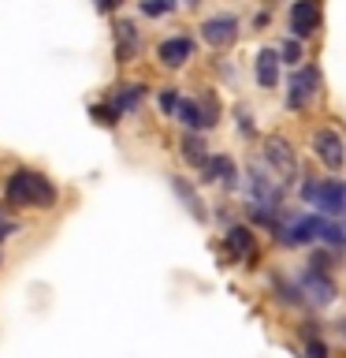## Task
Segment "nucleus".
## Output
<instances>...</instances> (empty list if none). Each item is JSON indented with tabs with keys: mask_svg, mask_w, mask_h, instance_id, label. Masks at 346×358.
<instances>
[{
	"mask_svg": "<svg viewBox=\"0 0 346 358\" xmlns=\"http://www.w3.org/2000/svg\"><path fill=\"white\" fill-rule=\"evenodd\" d=\"M8 201H11V206H52V201H56V187L41 172L19 168V172L8 176Z\"/></svg>",
	"mask_w": 346,
	"mask_h": 358,
	"instance_id": "1",
	"label": "nucleus"
},
{
	"mask_svg": "<svg viewBox=\"0 0 346 358\" xmlns=\"http://www.w3.org/2000/svg\"><path fill=\"white\" fill-rule=\"evenodd\" d=\"M301 198H306L313 209H320V217H346V183L343 179H313V176H306Z\"/></svg>",
	"mask_w": 346,
	"mask_h": 358,
	"instance_id": "2",
	"label": "nucleus"
},
{
	"mask_svg": "<svg viewBox=\"0 0 346 358\" xmlns=\"http://www.w3.org/2000/svg\"><path fill=\"white\" fill-rule=\"evenodd\" d=\"M320 94V71L317 67H298L294 75H290V83H287V108H306L313 105Z\"/></svg>",
	"mask_w": 346,
	"mask_h": 358,
	"instance_id": "3",
	"label": "nucleus"
},
{
	"mask_svg": "<svg viewBox=\"0 0 346 358\" xmlns=\"http://www.w3.org/2000/svg\"><path fill=\"white\" fill-rule=\"evenodd\" d=\"M298 287H301V299H309L313 306H331V302L339 299L335 280L328 273H320V268H306V273L298 276Z\"/></svg>",
	"mask_w": 346,
	"mask_h": 358,
	"instance_id": "4",
	"label": "nucleus"
},
{
	"mask_svg": "<svg viewBox=\"0 0 346 358\" xmlns=\"http://www.w3.org/2000/svg\"><path fill=\"white\" fill-rule=\"evenodd\" d=\"M250 198L253 206H261L268 213H279V201H283V183L276 176H268L264 168H250Z\"/></svg>",
	"mask_w": 346,
	"mask_h": 358,
	"instance_id": "5",
	"label": "nucleus"
},
{
	"mask_svg": "<svg viewBox=\"0 0 346 358\" xmlns=\"http://www.w3.org/2000/svg\"><path fill=\"white\" fill-rule=\"evenodd\" d=\"M264 161H268V168H272V176L279 179V183H290V179L298 176L294 153H290L287 138H279V134H272V138L264 142Z\"/></svg>",
	"mask_w": 346,
	"mask_h": 358,
	"instance_id": "6",
	"label": "nucleus"
},
{
	"mask_svg": "<svg viewBox=\"0 0 346 358\" xmlns=\"http://www.w3.org/2000/svg\"><path fill=\"white\" fill-rule=\"evenodd\" d=\"M313 150H317V161L324 168H331V172H339L343 168V157H346V142L339 138V131L331 127H320L313 134Z\"/></svg>",
	"mask_w": 346,
	"mask_h": 358,
	"instance_id": "7",
	"label": "nucleus"
},
{
	"mask_svg": "<svg viewBox=\"0 0 346 358\" xmlns=\"http://www.w3.org/2000/svg\"><path fill=\"white\" fill-rule=\"evenodd\" d=\"M201 38H205L212 49H223V45H231L234 38H239V19L234 15H209L205 22H201Z\"/></svg>",
	"mask_w": 346,
	"mask_h": 358,
	"instance_id": "8",
	"label": "nucleus"
},
{
	"mask_svg": "<svg viewBox=\"0 0 346 358\" xmlns=\"http://www.w3.org/2000/svg\"><path fill=\"white\" fill-rule=\"evenodd\" d=\"M317 27H320V8L317 4H306V0H301V4L290 8V38H294V41L313 38Z\"/></svg>",
	"mask_w": 346,
	"mask_h": 358,
	"instance_id": "9",
	"label": "nucleus"
},
{
	"mask_svg": "<svg viewBox=\"0 0 346 358\" xmlns=\"http://www.w3.org/2000/svg\"><path fill=\"white\" fill-rule=\"evenodd\" d=\"M190 56H194V41L190 38H167V41H160L156 45V60H160L164 67H183Z\"/></svg>",
	"mask_w": 346,
	"mask_h": 358,
	"instance_id": "10",
	"label": "nucleus"
},
{
	"mask_svg": "<svg viewBox=\"0 0 346 358\" xmlns=\"http://www.w3.org/2000/svg\"><path fill=\"white\" fill-rule=\"evenodd\" d=\"M279 64H283L279 49H261L257 52V83H261L264 90L279 86Z\"/></svg>",
	"mask_w": 346,
	"mask_h": 358,
	"instance_id": "11",
	"label": "nucleus"
},
{
	"mask_svg": "<svg viewBox=\"0 0 346 358\" xmlns=\"http://www.w3.org/2000/svg\"><path fill=\"white\" fill-rule=\"evenodd\" d=\"M138 52V27L134 22H116V60L130 64Z\"/></svg>",
	"mask_w": 346,
	"mask_h": 358,
	"instance_id": "12",
	"label": "nucleus"
},
{
	"mask_svg": "<svg viewBox=\"0 0 346 358\" xmlns=\"http://www.w3.org/2000/svg\"><path fill=\"white\" fill-rule=\"evenodd\" d=\"M205 179H209V183H223V187H234V183H239V172H234V161H231V157H212V161H209V168H205Z\"/></svg>",
	"mask_w": 346,
	"mask_h": 358,
	"instance_id": "13",
	"label": "nucleus"
},
{
	"mask_svg": "<svg viewBox=\"0 0 346 358\" xmlns=\"http://www.w3.org/2000/svg\"><path fill=\"white\" fill-rule=\"evenodd\" d=\"M227 246L234 257H253V231L246 224H231L227 228Z\"/></svg>",
	"mask_w": 346,
	"mask_h": 358,
	"instance_id": "14",
	"label": "nucleus"
},
{
	"mask_svg": "<svg viewBox=\"0 0 346 358\" xmlns=\"http://www.w3.org/2000/svg\"><path fill=\"white\" fill-rule=\"evenodd\" d=\"M172 190L179 194V201L194 213V220H205V206H201V198H197V190L186 183V179H179V176H172Z\"/></svg>",
	"mask_w": 346,
	"mask_h": 358,
	"instance_id": "15",
	"label": "nucleus"
},
{
	"mask_svg": "<svg viewBox=\"0 0 346 358\" xmlns=\"http://www.w3.org/2000/svg\"><path fill=\"white\" fill-rule=\"evenodd\" d=\"M183 161H190L194 168H201V172L209 168V161H212V157H209V145L201 142L197 134H186V138H183Z\"/></svg>",
	"mask_w": 346,
	"mask_h": 358,
	"instance_id": "16",
	"label": "nucleus"
},
{
	"mask_svg": "<svg viewBox=\"0 0 346 358\" xmlns=\"http://www.w3.org/2000/svg\"><path fill=\"white\" fill-rule=\"evenodd\" d=\"M175 116H179V123H183V127H190V134H197L201 127H205V112H201V101H183Z\"/></svg>",
	"mask_w": 346,
	"mask_h": 358,
	"instance_id": "17",
	"label": "nucleus"
},
{
	"mask_svg": "<svg viewBox=\"0 0 346 358\" xmlns=\"http://www.w3.org/2000/svg\"><path fill=\"white\" fill-rule=\"evenodd\" d=\"M138 101H142V86H138V83H130V86L123 83V86H116V97H112V108H116L119 116H123V112H127V108H134Z\"/></svg>",
	"mask_w": 346,
	"mask_h": 358,
	"instance_id": "18",
	"label": "nucleus"
},
{
	"mask_svg": "<svg viewBox=\"0 0 346 358\" xmlns=\"http://www.w3.org/2000/svg\"><path fill=\"white\" fill-rule=\"evenodd\" d=\"M320 243L335 246V250H346V228H339L335 220L324 217V224H320Z\"/></svg>",
	"mask_w": 346,
	"mask_h": 358,
	"instance_id": "19",
	"label": "nucleus"
},
{
	"mask_svg": "<svg viewBox=\"0 0 346 358\" xmlns=\"http://www.w3.org/2000/svg\"><path fill=\"white\" fill-rule=\"evenodd\" d=\"M272 291H276V299L283 302V306H298L301 302V287H294V284H287V280H272Z\"/></svg>",
	"mask_w": 346,
	"mask_h": 358,
	"instance_id": "20",
	"label": "nucleus"
},
{
	"mask_svg": "<svg viewBox=\"0 0 346 358\" xmlns=\"http://www.w3.org/2000/svg\"><path fill=\"white\" fill-rule=\"evenodd\" d=\"M279 56H283V64L298 67V64H301V45H298L294 38H287L283 45H279Z\"/></svg>",
	"mask_w": 346,
	"mask_h": 358,
	"instance_id": "21",
	"label": "nucleus"
},
{
	"mask_svg": "<svg viewBox=\"0 0 346 358\" xmlns=\"http://www.w3.org/2000/svg\"><path fill=\"white\" fill-rule=\"evenodd\" d=\"M156 105H160L164 112H179V105H183V101L175 97V90H160V94H156Z\"/></svg>",
	"mask_w": 346,
	"mask_h": 358,
	"instance_id": "22",
	"label": "nucleus"
},
{
	"mask_svg": "<svg viewBox=\"0 0 346 358\" xmlns=\"http://www.w3.org/2000/svg\"><path fill=\"white\" fill-rule=\"evenodd\" d=\"M142 11L145 15H167V11H172V0H145Z\"/></svg>",
	"mask_w": 346,
	"mask_h": 358,
	"instance_id": "23",
	"label": "nucleus"
},
{
	"mask_svg": "<svg viewBox=\"0 0 346 358\" xmlns=\"http://www.w3.org/2000/svg\"><path fill=\"white\" fill-rule=\"evenodd\" d=\"M306 358H328V347H324L320 340H309L306 343Z\"/></svg>",
	"mask_w": 346,
	"mask_h": 358,
	"instance_id": "24",
	"label": "nucleus"
},
{
	"mask_svg": "<svg viewBox=\"0 0 346 358\" xmlns=\"http://www.w3.org/2000/svg\"><path fill=\"white\" fill-rule=\"evenodd\" d=\"M239 127H242L246 134H253V116H250L246 108H239Z\"/></svg>",
	"mask_w": 346,
	"mask_h": 358,
	"instance_id": "25",
	"label": "nucleus"
},
{
	"mask_svg": "<svg viewBox=\"0 0 346 358\" xmlns=\"http://www.w3.org/2000/svg\"><path fill=\"white\" fill-rule=\"evenodd\" d=\"M335 329H339V336L346 340V317H339V324H335Z\"/></svg>",
	"mask_w": 346,
	"mask_h": 358,
	"instance_id": "26",
	"label": "nucleus"
}]
</instances>
